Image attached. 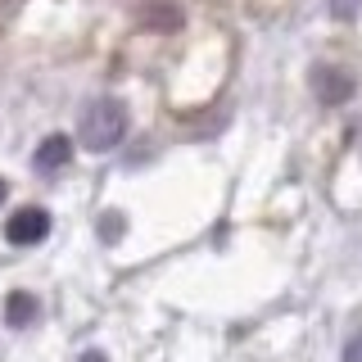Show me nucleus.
<instances>
[{
	"label": "nucleus",
	"instance_id": "10",
	"mask_svg": "<svg viewBox=\"0 0 362 362\" xmlns=\"http://www.w3.org/2000/svg\"><path fill=\"white\" fill-rule=\"evenodd\" d=\"M5 195H9V186H5V177H0V204H5Z\"/></svg>",
	"mask_w": 362,
	"mask_h": 362
},
{
	"label": "nucleus",
	"instance_id": "3",
	"mask_svg": "<svg viewBox=\"0 0 362 362\" xmlns=\"http://www.w3.org/2000/svg\"><path fill=\"white\" fill-rule=\"evenodd\" d=\"M313 90L322 105H344L349 95H354V77L344 73V68H317L313 73Z\"/></svg>",
	"mask_w": 362,
	"mask_h": 362
},
{
	"label": "nucleus",
	"instance_id": "7",
	"mask_svg": "<svg viewBox=\"0 0 362 362\" xmlns=\"http://www.w3.org/2000/svg\"><path fill=\"white\" fill-rule=\"evenodd\" d=\"M118 231H122V218L109 213V218H105V240H118Z\"/></svg>",
	"mask_w": 362,
	"mask_h": 362
},
{
	"label": "nucleus",
	"instance_id": "6",
	"mask_svg": "<svg viewBox=\"0 0 362 362\" xmlns=\"http://www.w3.org/2000/svg\"><path fill=\"white\" fill-rule=\"evenodd\" d=\"M358 9H362V0H331V14L335 18H354Z\"/></svg>",
	"mask_w": 362,
	"mask_h": 362
},
{
	"label": "nucleus",
	"instance_id": "2",
	"mask_svg": "<svg viewBox=\"0 0 362 362\" xmlns=\"http://www.w3.org/2000/svg\"><path fill=\"white\" fill-rule=\"evenodd\" d=\"M50 235V213L45 209H18L5 222V240L9 245H41Z\"/></svg>",
	"mask_w": 362,
	"mask_h": 362
},
{
	"label": "nucleus",
	"instance_id": "5",
	"mask_svg": "<svg viewBox=\"0 0 362 362\" xmlns=\"http://www.w3.org/2000/svg\"><path fill=\"white\" fill-rule=\"evenodd\" d=\"M5 322L9 326H32V322H37V299H32L28 290H14L5 299Z\"/></svg>",
	"mask_w": 362,
	"mask_h": 362
},
{
	"label": "nucleus",
	"instance_id": "1",
	"mask_svg": "<svg viewBox=\"0 0 362 362\" xmlns=\"http://www.w3.org/2000/svg\"><path fill=\"white\" fill-rule=\"evenodd\" d=\"M82 145L86 150H113V145L127 136V105L113 95H100L90 100L86 113H82Z\"/></svg>",
	"mask_w": 362,
	"mask_h": 362
},
{
	"label": "nucleus",
	"instance_id": "9",
	"mask_svg": "<svg viewBox=\"0 0 362 362\" xmlns=\"http://www.w3.org/2000/svg\"><path fill=\"white\" fill-rule=\"evenodd\" d=\"M82 362H105V354H86V358H82Z\"/></svg>",
	"mask_w": 362,
	"mask_h": 362
},
{
	"label": "nucleus",
	"instance_id": "8",
	"mask_svg": "<svg viewBox=\"0 0 362 362\" xmlns=\"http://www.w3.org/2000/svg\"><path fill=\"white\" fill-rule=\"evenodd\" d=\"M344 362H362V335H358V339H354V344H349V349H344Z\"/></svg>",
	"mask_w": 362,
	"mask_h": 362
},
{
	"label": "nucleus",
	"instance_id": "4",
	"mask_svg": "<svg viewBox=\"0 0 362 362\" xmlns=\"http://www.w3.org/2000/svg\"><path fill=\"white\" fill-rule=\"evenodd\" d=\"M68 154H73V141H68V136H45L41 150H37V168L41 173H54V168L68 163Z\"/></svg>",
	"mask_w": 362,
	"mask_h": 362
}]
</instances>
